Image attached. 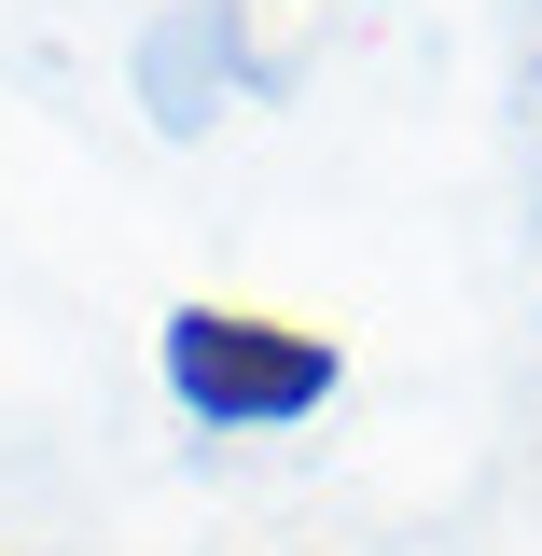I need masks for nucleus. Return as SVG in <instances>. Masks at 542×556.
<instances>
[{"instance_id": "nucleus-1", "label": "nucleus", "mask_w": 542, "mask_h": 556, "mask_svg": "<svg viewBox=\"0 0 542 556\" xmlns=\"http://www.w3.org/2000/svg\"><path fill=\"white\" fill-rule=\"evenodd\" d=\"M153 376H167V404L209 417V431H292V417L335 404V334H306V320H265V306H167V334H153Z\"/></svg>"}]
</instances>
